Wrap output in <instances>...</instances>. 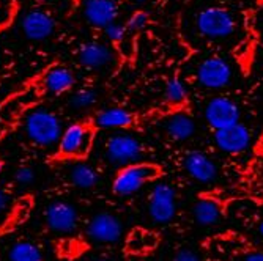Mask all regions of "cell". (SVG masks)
Listing matches in <instances>:
<instances>
[{"instance_id":"obj_31","label":"cell","mask_w":263,"mask_h":261,"mask_svg":"<svg viewBox=\"0 0 263 261\" xmlns=\"http://www.w3.org/2000/svg\"><path fill=\"white\" fill-rule=\"evenodd\" d=\"M93 261H110L109 258H106V256H95L93 258Z\"/></svg>"},{"instance_id":"obj_35","label":"cell","mask_w":263,"mask_h":261,"mask_svg":"<svg viewBox=\"0 0 263 261\" xmlns=\"http://www.w3.org/2000/svg\"><path fill=\"white\" fill-rule=\"evenodd\" d=\"M261 43H263V35H261Z\"/></svg>"},{"instance_id":"obj_34","label":"cell","mask_w":263,"mask_h":261,"mask_svg":"<svg viewBox=\"0 0 263 261\" xmlns=\"http://www.w3.org/2000/svg\"><path fill=\"white\" fill-rule=\"evenodd\" d=\"M133 2H137V4H142V2H147V0H133Z\"/></svg>"},{"instance_id":"obj_30","label":"cell","mask_w":263,"mask_h":261,"mask_svg":"<svg viewBox=\"0 0 263 261\" xmlns=\"http://www.w3.org/2000/svg\"><path fill=\"white\" fill-rule=\"evenodd\" d=\"M7 205H8V200H7V194L4 192V189L0 187V214L7 209Z\"/></svg>"},{"instance_id":"obj_33","label":"cell","mask_w":263,"mask_h":261,"mask_svg":"<svg viewBox=\"0 0 263 261\" xmlns=\"http://www.w3.org/2000/svg\"><path fill=\"white\" fill-rule=\"evenodd\" d=\"M2 170H4V162H2V159H0V173H2Z\"/></svg>"},{"instance_id":"obj_36","label":"cell","mask_w":263,"mask_h":261,"mask_svg":"<svg viewBox=\"0 0 263 261\" xmlns=\"http://www.w3.org/2000/svg\"><path fill=\"white\" fill-rule=\"evenodd\" d=\"M233 2H236V0H233Z\"/></svg>"},{"instance_id":"obj_4","label":"cell","mask_w":263,"mask_h":261,"mask_svg":"<svg viewBox=\"0 0 263 261\" xmlns=\"http://www.w3.org/2000/svg\"><path fill=\"white\" fill-rule=\"evenodd\" d=\"M95 140V129L87 123H74L68 126L59 142V153L69 159H84Z\"/></svg>"},{"instance_id":"obj_8","label":"cell","mask_w":263,"mask_h":261,"mask_svg":"<svg viewBox=\"0 0 263 261\" xmlns=\"http://www.w3.org/2000/svg\"><path fill=\"white\" fill-rule=\"evenodd\" d=\"M175 197L174 187L167 183H159L152 189L148 212L156 224H169L174 219L177 212Z\"/></svg>"},{"instance_id":"obj_13","label":"cell","mask_w":263,"mask_h":261,"mask_svg":"<svg viewBox=\"0 0 263 261\" xmlns=\"http://www.w3.org/2000/svg\"><path fill=\"white\" fill-rule=\"evenodd\" d=\"M82 11L90 26L106 29L115 22L118 16V5L115 0H85Z\"/></svg>"},{"instance_id":"obj_26","label":"cell","mask_w":263,"mask_h":261,"mask_svg":"<svg viewBox=\"0 0 263 261\" xmlns=\"http://www.w3.org/2000/svg\"><path fill=\"white\" fill-rule=\"evenodd\" d=\"M104 33L106 36L112 41V43H122L128 33L126 30V26H123V24H118V22H114L110 24V26H107L104 29Z\"/></svg>"},{"instance_id":"obj_18","label":"cell","mask_w":263,"mask_h":261,"mask_svg":"<svg viewBox=\"0 0 263 261\" xmlns=\"http://www.w3.org/2000/svg\"><path fill=\"white\" fill-rule=\"evenodd\" d=\"M43 84L46 90L52 94H62L66 93L74 87V76L73 73L63 66H54L44 74Z\"/></svg>"},{"instance_id":"obj_22","label":"cell","mask_w":263,"mask_h":261,"mask_svg":"<svg viewBox=\"0 0 263 261\" xmlns=\"http://www.w3.org/2000/svg\"><path fill=\"white\" fill-rule=\"evenodd\" d=\"M10 261H43V253L40 247L29 241H19L10 247Z\"/></svg>"},{"instance_id":"obj_7","label":"cell","mask_w":263,"mask_h":261,"mask_svg":"<svg viewBox=\"0 0 263 261\" xmlns=\"http://www.w3.org/2000/svg\"><path fill=\"white\" fill-rule=\"evenodd\" d=\"M241 110L229 96H213L205 106V122L216 132L240 123Z\"/></svg>"},{"instance_id":"obj_3","label":"cell","mask_w":263,"mask_h":261,"mask_svg":"<svg viewBox=\"0 0 263 261\" xmlns=\"http://www.w3.org/2000/svg\"><path fill=\"white\" fill-rule=\"evenodd\" d=\"M159 176V167L155 164H131L117 172L112 189L117 195L129 197L145 186L147 183L155 181Z\"/></svg>"},{"instance_id":"obj_14","label":"cell","mask_w":263,"mask_h":261,"mask_svg":"<svg viewBox=\"0 0 263 261\" xmlns=\"http://www.w3.org/2000/svg\"><path fill=\"white\" fill-rule=\"evenodd\" d=\"M183 167L199 183H213L218 178V165L202 151H189L183 159Z\"/></svg>"},{"instance_id":"obj_2","label":"cell","mask_w":263,"mask_h":261,"mask_svg":"<svg viewBox=\"0 0 263 261\" xmlns=\"http://www.w3.org/2000/svg\"><path fill=\"white\" fill-rule=\"evenodd\" d=\"M24 128L27 137L41 147H52L59 144L63 134L59 116L46 109L30 110L24 122Z\"/></svg>"},{"instance_id":"obj_9","label":"cell","mask_w":263,"mask_h":261,"mask_svg":"<svg viewBox=\"0 0 263 261\" xmlns=\"http://www.w3.org/2000/svg\"><path fill=\"white\" fill-rule=\"evenodd\" d=\"M44 222L54 233L68 234L78 227L79 216L76 208L68 202H54L44 211Z\"/></svg>"},{"instance_id":"obj_32","label":"cell","mask_w":263,"mask_h":261,"mask_svg":"<svg viewBox=\"0 0 263 261\" xmlns=\"http://www.w3.org/2000/svg\"><path fill=\"white\" fill-rule=\"evenodd\" d=\"M258 233H260V236L263 238V220L260 222V225H258Z\"/></svg>"},{"instance_id":"obj_20","label":"cell","mask_w":263,"mask_h":261,"mask_svg":"<svg viewBox=\"0 0 263 261\" xmlns=\"http://www.w3.org/2000/svg\"><path fill=\"white\" fill-rule=\"evenodd\" d=\"M158 244L156 234L142 228H136L129 233L126 241V250L134 255H142L153 250Z\"/></svg>"},{"instance_id":"obj_17","label":"cell","mask_w":263,"mask_h":261,"mask_svg":"<svg viewBox=\"0 0 263 261\" xmlns=\"http://www.w3.org/2000/svg\"><path fill=\"white\" fill-rule=\"evenodd\" d=\"M165 132L171 138L184 142L196 132V123L193 116L184 112H175L165 120Z\"/></svg>"},{"instance_id":"obj_16","label":"cell","mask_w":263,"mask_h":261,"mask_svg":"<svg viewBox=\"0 0 263 261\" xmlns=\"http://www.w3.org/2000/svg\"><path fill=\"white\" fill-rule=\"evenodd\" d=\"M134 123V116L129 110L122 107H109L97 113L95 126L101 129H125Z\"/></svg>"},{"instance_id":"obj_27","label":"cell","mask_w":263,"mask_h":261,"mask_svg":"<svg viewBox=\"0 0 263 261\" xmlns=\"http://www.w3.org/2000/svg\"><path fill=\"white\" fill-rule=\"evenodd\" d=\"M14 181L21 186H30L35 181V172L32 167H19L14 173Z\"/></svg>"},{"instance_id":"obj_5","label":"cell","mask_w":263,"mask_h":261,"mask_svg":"<svg viewBox=\"0 0 263 261\" xmlns=\"http://www.w3.org/2000/svg\"><path fill=\"white\" fill-rule=\"evenodd\" d=\"M142 153V144L131 134H115L106 142V159L112 165H120L122 169L126 165L137 164Z\"/></svg>"},{"instance_id":"obj_23","label":"cell","mask_w":263,"mask_h":261,"mask_svg":"<svg viewBox=\"0 0 263 261\" xmlns=\"http://www.w3.org/2000/svg\"><path fill=\"white\" fill-rule=\"evenodd\" d=\"M165 101L172 106H183L187 99V90L180 77H172L165 85Z\"/></svg>"},{"instance_id":"obj_10","label":"cell","mask_w":263,"mask_h":261,"mask_svg":"<svg viewBox=\"0 0 263 261\" xmlns=\"http://www.w3.org/2000/svg\"><path fill=\"white\" fill-rule=\"evenodd\" d=\"M122 233H123V227L120 219L110 214V212H100V214L91 217L87 227L88 238L100 244L117 243L122 238Z\"/></svg>"},{"instance_id":"obj_15","label":"cell","mask_w":263,"mask_h":261,"mask_svg":"<svg viewBox=\"0 0 263 261\" xmlns=\"http://www.w3.org/2000/svg\"><path fill=\"white\" fill-rule=\"evenodd\" d=\"M78 58L82 63V66L88 69H101L112 65V62L115 60V54L107 44L100 41H91L79 47Z\"/></svg>"},{"instance_id":"obj_11","label":"cell","mask_w":263,"mask_h":261,"mask_svg":"<svg viewBox=\"0 0 263 261\" xmlns=\"http://www.w3.org/2000/svg\"><path fill=\"white\" fill-rule=\"evenodd\" d=\"M21 30L32 41H44L55 32V21L44 10H30L21 19Z\"/></svg>"},{"instance_id":"obj_24","label":"cell","mask_w":263,"mask_h":261,"mask_svg":"<svg viewBox=\"0 0 263 261\" xmlns=\"http://www.w3.org/2000/svg\"><path fill=\"white\" fill-rule=\"evenodd\" d=\"M97 91L91 90V88H82V90H78L76 93L71 94L69 98V104L73 106L74 109H88L91 107L95 103H97Z\"/></svg>"},{"instance_id":"obj_1","label":"cell","mask_w":263,"mask_h":261,"mask_svg":"<svg viewBox=\"0 0 263 261\" xmlns=\"http://www.w3.org/2000/svg\"><path fill=\"white\" fill-rule=\"evenodd\" d=\"M194 22L200 36L211 41L229 39L238 29L235 13L226 7H205L196 14Z\"/></svg>"},{"instance_id":"obj_28","label":"cell","mask_w":263,"mask_h":261,"mask_svg":"<svg viewBox=\"0 0 263 261\" xmlns=\"http://www.w3.org/2000/svg\"><path fill=\"white\" fill-rule=\"evenodd\" d=\"M174 261H200V256L194 250L183 249L174 256Z\"/></svg>"},{"instance_id":"obj_19","label":"cell","mask_w":263,"mask_h":261,"mask_svg":"<svg viewBox=\"0 0 263 261\" xmlns=\"http://www.w3.org/2000/svg\"><path fill=\"white\" fill-rule=\"evenodd\" d=\"M194 219L202 227H213L221 219L222 209L218 200L214 198H200L193 208Z\"/></svg>"},{"instance_id":"obj_6","label":"cell","mask_w":263,"mask_h":261,"mask_svg":"<svg viewBox=\"0 0 263 261\" xmlns=\"http://www.w3.org/2000/svg\"><path fill=\"white\" fill-rule=\"evenodd\" d=\"M233 76L232 65L222 57H206L202 60L196 71V79L199 85L208 90H222L226 88Z\"/></svg>"},{"instance_id":"obj_12","label":"cell","mask_w":263,"mask_h":261,"mask_svg":"<svg viewBox=\"0 0 263 261\" xmlns=\"http://www.w3.org/2000/svg\"><path fill=\"white\" fill-rule=\"evenodd\" d=\"M214 144L221 151L229 154L243 153L251 144V131L243 123L233 125L230 128L214 132Z\"/></svg>"},{"instance_id":"obj_21","label":"cell","mask_w":263,"mask_h":261,"mask_svg":"<svg viewBox=\"0 0 263 261\" xmlns=\"http://www.w3.org/2000/svg\"><path fill=\"white\" fill-rule=\"evenodd\" d=\"M69 181L79 189H91L98 184V173L91 165L78 162L69 169Z\"/></svg>"},{"instance_id":"obj_25","label":"cell","mask_w":263,"mask_h":261,"mask_svg":"<svg viewBox=\"0 0 263 261\" xmlns=\"http://www.w3.org/2000/svg\"><path fill=\"white\" fill-rule=\"evenodd\" d=\"M147 24H148V14L145 11H136L131 14V17L126 22V30L137 33V32L145 29Z\"/></svg>"},{"instance_id":"obj_29","label":"cell","mask_w":263,"mask_h":261,"mask_svg":"<svg viewBox=\"0 0 263 261\" xmlns=\"http://www.w3.org/2000/svg\"><path fill=\"white\" fill-rule=\"evenodd\" d=\"M245 261H263V252H251L246 255Z\"/></svg>"}]
</instances>
